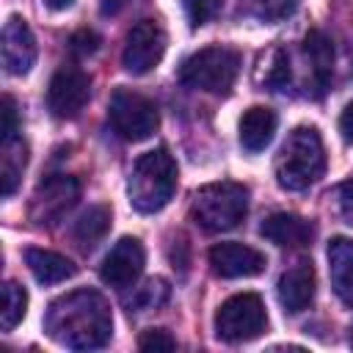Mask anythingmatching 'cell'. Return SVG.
Here are the masks:
<instances>
[{
	"mask_svg": "<svg viewBox=\"0 0 353 353\" xmlns=\"http://www.w3.org/2000/svg\"><path fill=\"white\" fill-rule=\"evenodd\" d=\"M176 176H179V168H176V160L168 154V149H152L141 154L132 165L130 185H127L130 204L143 215L163 210L176 190Z\"/></svg>",
	"mask_w": 353,
	"mask_h": 353,
	"instance_id": "3957f363",
	"label": "cell"
},
{
	"mask_svg": "<svg viewBox=\"0 0 353 353\" xmlns=\"http://www.w3.org/2000/svg\"><path fill=\"white\" fill-rule=\"evenodd\" d=\"M80 199V182L69 174H50L44 176L30 199V221L39 226L58 223Z\"/></svg>",
	"mask_w": 353,
	"mask_h": 353,
	"instance_id": "ba28073f",
	"label": "cell"
},
{
	"mask_svg": "<svg viewBox=\"0 0 353 353\" xmlns=\"http://www.w3.org/2000/svg\"><path fill=\"white\" fill-rule=\"evenodd\" d=\"M28 312V292L22 284L17 281H6L3 284V309H0V317H3V331H14L22 317Z\"/></svg>",
	"mask_w": 353,
	"mask_h": 353,
	"instance_id": "7402d4cb",
	"label": "cell"
},
{
	"mask_svg": "<svg viewBox=\"0 0 353 353\" xmlns=\"http://www.w3.org/2000/svg\"><path fill=\"white\" fill-rule=\"evenodd\" d=\"M240 52L223 44L204 47L182 61L179 66V83L185 88L207 91V94H229L237 74H240Z\"/></svg>",
	"mask_w": 353,
	"mask_h": 353,
	"instance_id": "5b68a950",
	"label": "cell"
},
{
	"mask_svg": "<svg viewBox=\"0 0 353 353\" xmlns=\"http://www.w3.org/2000/svg\"><path fill=\"white\" fill-rule=\"evenodd\" d=\"M3 127H0V132H3V138H8V135H17L19 132V119H17V102H14V97H3Z\"/></svg>",
	"mask_w": 353,
	"mask_h": 353,
	"instance_id": "f546056e",
	"label": "cell"
},
{
	"mask_svg": "<svg viewBox=\"0 0 353 353\" xmlns=\"http://www.w3.org/2000/svg\"><path fill=\"white\" fill-rule=\"evenodd\" d=\"M276 182L284 190H306L325 171V149L323 138L314 127H295L281 143L276 163Z\"/></svg>",
	"mask_w": 353,
	"mask_h": 353,
	"instance_id": "7a4b0ae2",
	"label": "cell"
},
{
	"mask_svg": "<svg viewBox=\"0 0 353 353\" xmlns=\"http://www.w3.org/2000/svg\"><path fill=\"white\" fill-rule=\"evenodd\" d=\"M127 3H130V0H99V11H102V17H113V14H119Z\"/></svg>",
	"mask_w": 353,
	"mask_h": 353,
	"instance_id": "1f68e13d",
	"label": "cell"
},
{
	"mask_svg": "<svg viewBox=\"0 0 353 353\" xmlns=\"http://www.w3.org/2000/svg\"><path fill=\"white\" fill-rule=\"evenodd\" d=\"M298 0H251V11L262 22H279L295 11Z\"/></svg>",
	"mask_w": 353,
	"mask_h": 353,
	"instance_id": "cb8c5ba5",
	"label": "cell"
},
{
	"mask_svg": "<svg viewBox=\"0 0 353 353\" xmlns=\"http://www.w3.org/2000/svg\"><path fill=\"white\" fill-rule=\"evenodd\" d=\"M265 265V254L243 243H218L210 248V270L221 279H251L259 276Z\"/></svg>",
	"mask_w": 353,
	"mask_h": 353,
	"instance_id": "8fae6325",
	"label": "cell"
},
{
	"mask_svg": "<svg viewBox=\"0 0 353 353\" xmlns=\"http://www.w3.org/2000/svg\"><path fill=\"white\" fill-rule=\"evenodd\" d=\"M268 325L265 303L256 292H240L226 298L215 312V336L223 342H248Z\"/></svg>",
	"mask_w": 353,
	"mask_h": 353,
	"instance_id": "8992f818",
	"label": "cell"
},
{
	"mask_svg": "<svg viewBox=\"0 0 353 353\" xmlns=\"http://www.w3.org/2000/svg\"><path fill=\"white\" fill-rule=\"evenodd\" d=\"M25 262L39 284H58L77 273V265L72 259H66L63 254H55L50 248H28Z\"/></svg>",
	"mask_w": 353,
	"mask_h": 353,
	"instance_id": "ac0fdd59",
	"label": "cell"
},
{
	"mask_svg": "<svg viewBox=\"0 0 353 353\" xmlns=\"http://www.w3.org/2000/svg\"><path fill=\"white\" fill-rule=\"evenodd\" d=\"M44 331L69 350L102 347L113 334L110 303L97 290L66 292L47 306Z\"/></svg>",
	"mask_w": 353,
	"mask_h": 353,
	"instance_id": "6da1fadb",
	"label": "cell"
},
{
	"mask_svg": "<svg viewBox=\"0 0 353 353\" xmlns=\"http://www.w3.org/2000/svg\"><path fill=\"white\" fill-rule=\"evenodd\" d=\"M303 52L312 63V80L317 85V94H323L334 72V44L323 30H309L303 36Z\"/></svg>",
	"mask_w": 353,
	"mask_h": 353,
	"instance_id": "d6986e66",
	"label": "cell"
},
{
	"mask_svg": "<svg viewBox=\"0 0 353 353\" xmlns=\"http://www.w3.org/2000/svg\"><path fill=\"white\" fill-rule=\"evenodd\" d=\"M276 132V113L265 105H254L240 119V143L245 152H262Z\"/></svg>",
	"mask_w": 353,
	"mask_h": 353,
	"instance_id": "e0dca14e",
	"label": "cell"
},
{
	"mask_svg": "<svg viewBox=\"0 0 353 353\" xmlns=\"http://www.w3.org/2000/svg\"><path fill=\"white\" fill-rule=\"evenodd\" d=\"M336 207H339V215L347 226H353V179L350 182H342L336 188Z\"/></svg>",
	"mask_w": 353,
	"mask_h": 353,
	"instance_id": "f1b7e54d",
	"label": "cell"
},
{
	"mask_svg": "<svg viewBox=\"0 0 353 353\" xmlns=\"http://www.w3.org/2000/svg\"><path fill=\"white\" fill-rule=\"evenodd\" d=\"M265 85L270 91H284L290 85V55L284 50L273 52V61H270L268 74H265Z\"/></svg>",
	"mask_w": 353,
	"mask_h": 353,
	"instance_id": "d4e9b609",
	"label": "cell"
},
{
	"mask_svg": "<svg viewBox=\"0 0 353 353\" xmlns=\"http://www.w3.org/2000/svg\"><path fill=\"white\" fill-rule=\"evenodd\" d=\"M72 3H74V0H44V6H47L50 11H66Z\"/></svg>",
	"mask_w": 353,
	"mask_h": 353,
	"instance_id": "d6a6232c",
	"label": "cell"
},
{
	"mask_svg": "<svg viewBox=\"0 0 353 353\" xmlns=\"http://www.w3.org/2000/svg\"><path fill=\"white\" fill-rule=\"evenodd\" d=\"M259 234L281 248H306L314 240V223L292 212H276L262 221Z\"/></svg>",
	"mask_w": 353,
	"mask_h": 353,
	"instance_id": "9a60e30c",
	"label": "cell"
},
{
	"mask_svg": "<svg viewBox=\"0 0 353 353\" xmlns=\"http://www.w3.org/2000/svg\"><path fill=\"white\" fill-rule=\"evenodd\" d=\"M36 63V39L22 17H8L3 25V66L8 74H28Z\"/></svg>",
	"mask_w": 353,
	"mask_h": 353,
	"instance_id": "4fadbf2b",
	"label": "cell"
},
{
	"mask_svg": "<svg viewBox=\"0 0 353 353\" xmlns=\"http://www.w3.org/2000/svg\"><path fill=\"white\" fill-rule=\"evenodd\" d=\"M108 119H110V127L124 141H146L160 124L157 105L130 88L113 91L110 105H108Z\"/></svg>",
	"mask_w": 353,
	"mask_h": 353,
	"instance_id": "52a82bcc",
	"label": "cell"
},
{
	"mask_svg": "<svg viewBox=\"0 0 353 353\" xmlns=\"http://www.w3.org/2000/svg\"><path fill=\"white\" fill-rule=\"evenodd\" d=\"M143 262H146V254H143V245L141 240L135 237H121L110 251L108 256L102 259V268H99V279L116 290H124L130 287L141 273H143Z\"/></svg>",
	"mask_w": 353,
	"mask_h": 353,
	"instance_id": "7c38bea8",
	"label": "cell"
},
{
	"mask_svg": "<svg viewBox=\"0 0 353 353\" xmlns=\"http://www.w3.org/2000/svg\"><path fill=\"white\" fill-rule=\"evenodd\" d=\"M168 295H171V287L165 279H149L143 287H138L135 298L130 301V312H135V314H143L152 309L157 312L168 301Z\"/></svg>",
	"mask_w": 353,
	"mask_h": 353,
	"instance_id": "603a6c76",
	"label": "cell"
},
{
	"mask_svg": "<svg viewBox=\"0 0 353 353\" xmlns=\"http://www.w3.org/2000/svg\"><path fill=\"white\" fill-rule=\"evenodd\" d=\"M138 347L141 350H174L176 347V339L165 328H149V331L141 334Z\"/></svg>",
	"mask_w": 353,
	"mask_h": 353,
	"instance_id": "83f0119b",
	"label": "cell"
},
{
	"mask_svg": "<svg viewBox=\"0 0 353 353\" xmlns=\"http://www.w3.org/2000/svg\"><path fill=\"white\" fill-rule=\"evenodd\" d=\"M28 165V146L19 135H8L0 143V193L11 196Z\"/></svg>",
	"mask_w": 353,
	"mask_h": 353,
	"instance_id": "ffe728a7",
	"label": "cell"
},
{
	"mask_svg": "<svg viewBox=\"0 0 353 353\" xmlns=\"http://www.w3.org/2000/svg\"><path fill=\"white\" fill-rule=\"evenodd\" d=\"M88 94H91L88 74L74 63H63L47 85V108L55 119H74L85 108Z\"/></svg>",
	"mask_w": 353,
	"mask_h": 353,
	"instance_id": "30bf717a",
	"label": "cell"
},
{
	"mask_svg": "<svg viewBox=\"0 0 353 353\" xmlns=\"http://www.w3.org/2000/svg\"><path fill=\"white\" fill-rule=\"evenodd\" d=\"M350 345H353V325H350Z\"/></svg>",
	"mask_w": 353,
	"mask_h": 353,
	"instance_id": "836d02e7",
	"label": "cell"
},
{
	"mask_svg": "<svg viewBox=\"0 0 353 353\" xmlns=\"http://www.w3.org/2000/svg\"><path fill=\"white\" fill-rule=\"evenodd\" d=\"M314 287H317V279H314L312 262H306V259L295 262L290 270L281 273L279 287H276L281 309H284L287 314L303 312V309L312 303V298H314Z\"/></svg>",
	"mask_w": 353,
	"mask_h": 353,
	"instance_id": "5bb4252c",
	"label": "cell"
},
{
	"mask_svg": "<svg viewBox=\"0 0 353 353\" xmlns=\"http://www.w3.org/2000/svg\"><path fill=\"white\" fill-rule=\"evenodd\" d=\"M99 50V36L88 28H80L69 36V52L77 55V58H85V55H94Z\"/></svg>",
	"mask_w": 353,
	"mask_h": 353,
	"instance_id": "484cf974",
	"label": "cell"
},
{
	"mask_svg": "<svg viewBox=\"0 0 353 353\" xmlns=\"http://www.w3.org/2000/svg\"><path fill=\"white\" fill-rule=\"evenodd\" d=\"M110 229V207L105 204H94L88 207L77 223H74V240L83 245V248H94Z\"/></svg>",
	"mask_w": 353,
	"mask_h": 353,
	"instance_id": "44dd1931",
	"label": "cell"
},
{
	"mask_svg": "<svg viewBox=\"0 0 353 353\" xmlns=\"http://www.w3.org/2000/svg\"><path fill=\"white\" fill-rule=\"evenodd\" d=\"M218 3H221V0H185V11H188L190 25H193V28L207 25V22L215 17Z\"/></svg>",
	"mask_w": 353,
	"mask_h": 353,
	"instance_id": "4316f807",
	"label": "cell"
},
{
	"mask_svg": "<svg viewBox=\"0 0 353 353\" xmlns=\"http://www.w3.org/2000/svg\"><path fill=\"white\" fill-rule=\"evenodd\" d=\"M163 52H165V30L154 19H141L127 33L121 66L130 74H146L160 63Z\"/></svg>",
	"mask_w": 353,
	"mask_h": 353,
	"instance_id": "9c48e42d",
	"label": "cell"
},
{
	"mask_svg": "<svg viewBox=\"0 0 353 353\" xmlns=\"http://www.w3.org/2000/svg\"><path fill=\"white\" fill-rule=\"evenodd\" d=\"M339 132L347 143H353V102H347L342 116H339Z\"/></svg>",
	"mask_w": 353,
	"mask_h": 353,
	"instance_id": "4dcf8cb0",
	"label": "cell"
},
{
	"mask_svg": "<svg viewBox=\"0 0 353 353\" xmlns=\"http://www.w3.org/2000/svg\"><path fill=\"white\" fill-rule=\"evenodd\" d=\"M248 212V188L240 182H210L196 190L190 218L204 232H229L243 223Z\"/></svg>",
	"mask_w": 353,
	"mask_h": 353,
	"instance_id": "277c9868",
	"label": "cell"
},
{
	"mask_svg": "<svg viewBox=\"0 0 353 353\" xmlns=\"http://www.w3.org/2000/svg\"><path fill=\"white\" fill-rule=\"evenodd\" d=\"M328 276L336 298L353 306V240L334 237L328 243Z\"/></svg>",
	"mask_w": 353,
	"mask_h": 353,
	"instance_id": "2e32d148",
	"label": "cell"
}]
</instances>
